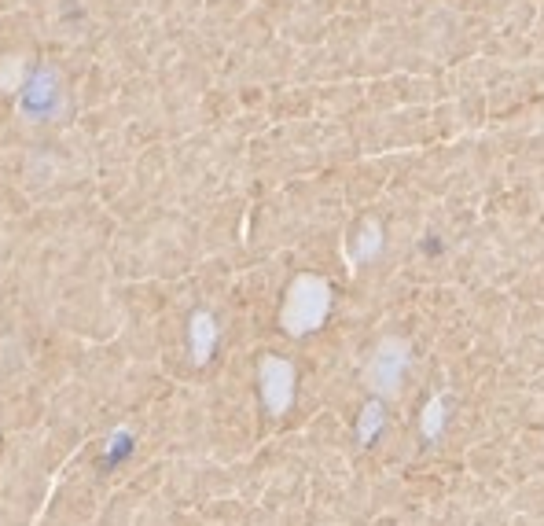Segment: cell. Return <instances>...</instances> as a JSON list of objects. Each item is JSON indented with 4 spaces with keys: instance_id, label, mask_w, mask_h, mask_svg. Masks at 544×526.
I'll list each match as a JSON object with an SVG mask.
<instances>
[{
    "instance_id": "1",
    "label": "cell",
    "mask_w": 544,
    "mask_h": 526,
    "mask_svg": "<svg viewBox=\"0 0 544 526\" xmlns=\"http://www.w3.org/2000/svg\"><path fill=\"white\" fill-rule=\"evenodd\" d=\"M331 306V287L320 276H298L284 302V328L291 335L317 332Z\"/></svg>"
},
{
    "instance_id": "2",
    "label": "cell",
    "mask_w": 544,
    "mask_h": 526,
    "mask_svg": "<svg viewBox=\"0 0 544 526\" xmlns=\"http://www.w3.org/2000/svg\"><path fill=\"white\" fill-rule=\"evenodd\" d=\"M408 365V346L401 339H383L379 350L372 354L368 368H364V383L383 394V398H394L397 387H401V376H405Z\"/></svg>"
},
{
    "instance_id": "3",
    "label": "cell",
    "mask_w": 544,
    "mask_h": 526,
    "mask_svg": "<svg viewBox=\"0 0 544 526\" xmlns=\"http://www.w3.org/2000/svg\"><path fill=\"white\" fill-rule=\"evenodd\" d=\"M261 398L272 416H284L295 401V368L284 357H265L261 361Z\"/></svg>"
},
{
    "instance_id": "4",
    "label": "cell",
    "mask_w": 544,
    "mask_h": 526,
    "mask_svg": "<svg viewBox=\"0 0 544 526\" xmlns=\"http://www.w3.org/2000/svg\"><path fill=\"white\" fill-rule=\"evenodd\" d=\"M214 343H217L214 317H210V313H195V317H192V354H195V361H199V365L214 354Z\"/></svg>"
},
{
    "instance_id": "5",
    "label": "cell",
    "mask_w": 544,
    "mask_h": 526,
    "mask_svg": "<svg viewBox=\"0 0 544 526\" xmlns=\"http://www.w3.org/2000/svg\"><path fill=\"white\" fill-rule=\"evenodd\" d=\"M379 247H383V236H379V225L375 221H368L361 229V236H357V254H353V262H364V258H375L379 254Z\"/></svg>"
},
{
    "instance_id": "6",
    "label": "cell",
    "mask_w": 544,
    "mask_h": 526,
    "mask_svg": "<svg viewBox=\"0 0 544 526\" xmlns=\"http://www.w3.org/2000/svg\"><path fill=\"white\" fill-rule=\"evenodd\" d=\"M445 427V398L438 394V398L427 401V409H423V435L427 438H438Z\"/></svg>"
},
{
    "instance_id": "7",
    "label": "cell",
    "mask_w": 544,
    "mask_h": 526,
    "mask_svg": "<svg viewBox=\"0 0 544 526\" xmlns=\"http://www.w3.org/2000/svg\"><path fill=\"white\" fill-rule=\"evenodd\" d=\"M383 427V409L379 405H368L361 416V442H372V435Z\"/></svg>"
}]
</instances>
